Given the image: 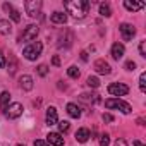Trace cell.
Returning <instances> with one entry per match:
<instances>
[{"mask_svg": "<svg viewBox=\"0 0 146 146\" xmlns=\"http://www.w3.org/2000/svg\"><path fill=\"white\" fill-rule=\"evenodd\" d=\"M81 100L83 102H93V103H96V102H100V96L96 93H91V95L84 93V95H81Z\"/></svg>", "mask_w": 146, "mask_h": 146, "instance_id": "obj_21", "label": "cell"}, {"mask_svg": "<svg viewBox=\"0 0 146 146\" xmlns=\"http://www.w3.org/2000/svg\"><path fill=\"white\" fill-rule=\"evenodd\" d=\"M100 14H102L103 17H110V16H112L110 5H108V4H100Z\"/></svg>", "mask_w": 146, "mask_h": 146, "instance_id": "obj_22", "label": "cell"}, {"mask_svg": "<svg viewBox=\"0 0 146 146\" xmlns=\"http://www.w3.org/2000/svg\"><path fill=\"white\" fill-rule=\"evenodd\" d=\"M139 53H141V57H146V41L139 43Z\"/></svg>", "mask_w": 146, "mask_h": 146, "instance_id": "obj_29", "label": "cell"}, {"mask_svg": "<svg viewBox=\"0 0 146 146\" xmlns=\"http://www.w3.org/2000/svg\"><path fill=\"white\" fill-rule=\"evenodd\" d=\"M9 105H11V93L9 91H4L2 95H0V108L5 112Z\"/></svg>", "mask_w": 146, "mask_h": 146, "instance_id": "obj_19", "label": "cell"}, {"mask_svg": "<svg viewBox=\"0 0 146 146\" xmlns=\"http://www.w3.org/2000/svg\"><path fill=\"white\" fill-rule=\"evenodd\" d=\"M67 113H69L72 119H79V117H81V108H79L76 103H69V105H67Z\"/></svg>", "mask_w": 146, "mask_h": 146, "instance_id": "obj_16", "label": "cell"}, {"mask_svg": "<svg viewBox=\"0 0 146 146\" xmlns=\"http://www.w3.org/2000/svg\"><path fill=\"white\" fill-rule=\"evenodd\" d=\"M81 58L86 62V60H88V53H86V52H81Z\"/></svg>", "mask_w": 146, "mask_h": 146, "instance_id": "obj_36", "label": "cell"}, {"mask_svg": "<svg viewBox=\"0 0 146 146\" xmlns=\"http://www.w3.org/2000/svg\"><path fill=\"white\" fill-rule=\"evenodd\" d=\"M57 124H58V131H60V132H67L69 127H70V124H69L67 120H60V122H57Z\"/></svg>", "mask_w": 146, "mask_h": 146, "instance_id": "obj_25", "label": "cell"}, {"mask_svg": "<svg viewBox=\"0 0 146 146\" xmlns=\"http://www.w3.org/2000/svg\"><path fill=\"white\" fill-rule=\"evenodd\" d=\"M12 33V26H11V23L9 21H5V19H0V35H11Z\"/></svg>", "mask_w": 146, "mask_h": 146, "instance_id": "obj_20", "label": "cell"}, {"mask_svg": "<svg viewBox=\"0 0 146 146\" xmlns=\"http://www.w3.org/2000/svg\"><path fill=\"white\" fill-rule=\"evenodd\" d=\"M64 5L67 12L72 14L76 19H83L90 11V2H86V0H70V2H65Z\"/></svg>", "mask_w": 146, "mask_h": 146, "instance_id": "obj_1", "label": "cell"}, {"mask_svg": "<svg viewBox=\"0 0 146 146\" xmlns=\"http://www.w3.org/2000/svg\"><path fill=\"white\" fill-rule=\"evenodd\" d=\"M132 144H134V146H144V144H143V143H141V141H134V143H132Z\"/></svg>", "mask_w": 146, "mask_h": 146, "instance_id": "obj_37", "label": "cell"}, {"mask_svg": "<svg viewBox=\"0 0 146 146\" xmlns=\"http://www.w3.org/2000/svg\"><path fill=\"white\" fill-rule=\"evenodd\" d=\"M90 137H91V134H90V131H88L86 127H81V129H78V132H76V139H78L79 143H86Z\"/></svg>", "mask_w": 146, "mask_h": 146, "instance_id": "obj_15", "label": "cell"}, {"mask_svg": "<svg viewBox=\"0 0 146 146\" xmlns=\"http://www.w3.org/2000/svg\"><path fill=\"white\" fill-rule=\"evenodd\" d=\"M50 19H52V23H55V24H65V23H67V16H65L64 12H60V11L53 12V14L50 16Z\"/></svg>", "mask_w": 146, "mask_h": 146, "instance_id": "obj_14", "label": "cell"}, {"mask_svg": "<svg viewBox=\"0 0 146 146\" xmlns=\"http://www.w3.org/2000/svg\"><path fill=\"white\" fill-rule=\"evenodd\" d=\"M38 26L36 24H29V26H26V29L23 31V35H21V41H33V40H36V36H38Z\"/></svg>", "mask_w": 146, "mask_h": 146, "instance_id": "obj_5", "label": "cell"}, {"mask_svg": "<svg viewBox=\"0 0 146 146\" xmlns=\"http://www.w3.org/2000/svg\"><path fill=\"white\" fill-rule=\"evenodd\" d=\"M86 84L90 86V88H98L100 86V81H98V78H88V81H86Z\"/></svg>", "mask_w": 146, "mask_h": 146, "instance_id": "obj_24", "label": "cell"}, {"mask_svg": "<svg viewBox=\"0 0 146 146\" xmlns=\"http://www.w3.org/2000/svg\"><path fill=\"white\" fill-rule=\"evenodd\" d=\"M17 146H26V144H17Z\"/></svg>", "mask_w": 146, "mask_h": 146, "instance_id": "obj_38", "label": "cell"}, {"mask_svg": "<svg viewBox=\"0 0 146 146\" xmlns=\"http://www.w3.org/2000/svg\"><path fill=\"white\" fill-rule=\"evenodd\" d=\"M67 74H69V78H72V79H78V78H79V69H78L76 65H70V67L67 69Z\"/></svg>", "mask_w": 146, "mask_h": 146, "instance_id": "obj_23", "label": "cell"}, {"mask_svg": "<svg viewBox=\"0 0 146 146\" xmlns=\"http://www.w3.org/2000/svg\"><path fill=\"white\" fill-rule=\"evenodd\" d=\"M108 144H110V136L108 134H103L100 137V146H108Z\"/></svg>", "mask_w": 146, "mask_h": 146, "instance_id": "obj_28", "label": "cell"}, {"mask_svg": "<svg viewBox=\"0 0 146 146\" xmlns=\"http://www.w3.org/2000/svg\"><path fill=\"white\" fill-rule=\"evenodd\" d=\"M5 67V57H4V53L0 52V69H4Z\"/></svg>", "mask_w": 146, "mask_h": 146, "instance_id": "obj_33", "label": "cell"}, {"mask_svg": "<svg viewBox=\"0 0 146 146\" xmlns=\"http://www.w3.org/2000/svg\"><path fill=\"white\" fill-rule=\"evenodd\" d=\"M95 70L98 72V74H110L112 72V67L108 65V62H105V60H96L95 62Z\"/></svg>", "mask_w": 146, "mask_h": 146, "instance_id": "obj_9", "label": "cell"}, {"mask_svg": "<svg viewBox=\"0 0 146 146\" xmlns=\"http://www.w3.org/2000/svg\"><path fill=\"white\" fill-rule=\"evenodd\" d=\"M108 93L113 95V96H125L129 93V88L124 83H113V84L108 86Z\"/></svg>", "mask_w": 146, "mask_h": 146, "instance_id": "obj_6", "label": "cell"}, {"mask_svg": "<svg viewBox=\"0 0 146 146\" xmlns=\"http://www.w3.org/2000/svg\"><path fill=\"white\" fill-rule=\"evenodd\" d=\"M38 74H40L41 78H45V76L48 74V67H46L45 64H41V65H38Z\"/></svg>", "mask_w": 146, "mask_h": 146, "instance_id": "obj_27", "label": "cell"}, {"mask_svg": "<svg viewBox=\"0 0 146 146\" xmlns=\"http://www.w3.org/2000/svg\"><path fill=\"white\" fill-rule=\"evenodd\" d=\"M5 115H7L9 119H17V117H21V115H23V105H21V103H12V105H9L7 110H5Z\"/></svg>", "mask_w": 146, "mask_h": 146, "instance_id": "obj_8", "label": "cell"}, {"mask_svg": "<svg viewBox=\"0 0 146 146\" xmlns=\"http://www.w3.org/2000/svg\"><path fill=\"white\" fill-rule=\"evenodd\" d=\"M46 139H48V144H53V146H62L64 144V137H62L60 132H50L46 136Z\"/></svg>", "mask_w": 146, "mask_h": 146, "instance_id": "obj_10", "label": "cell"}, {"mask_svg": "<svg viewBox=\"0 0 146 146\" xmlns=\"http://www.w3.org/2000/svg\"><path fill=\"white\" fill-rule=\"evenodd\" d=\"M139 90H141L143 93L146 91V74H144V72L139 76Z\"/></svg>", "mask_w": 146, "mask_h": 146, "instance_id": "obj_26", "label": "cell"}, {"mask_svg": "<svg viewBox=\"0 0 146 146\" xmlns=\"http://www.w3.org/2000/svg\"><path fill=\"white\" fill-rule=\"evenodd\" d=\"M41 50H43V45H41L40 41H31L28 46H24L23 55H24L28 60H36V58L41 55Z\"/></svg>", "mask_w": 146, "mask_h": 146, "instance_id": "obj_2", "label": "cell"}, {"mask_svg": "<svg viewBox=\"0 0 146 146\" xmlns=\"http://www.w3.org/2000/svg\"><path fill=\"white\" fill-rule=\"evenodd\" d=\"M103 122H113V115H110V113H103Z\"/></svg>", "mask_w": 146, "mask_h": 146, "instance_id": "obj_31", "label": "cell"}, {"mask_svg": "<svg viewBox=\"0 0 146 146\" xmlns=\"http://www.w3.org/2000/svg\"><path fill=\"white\" fill-rule=\"evenodd\" d=\"M105 107L110 108V110H120L122 113H131V110H132L131 105L127 102L120 100V98H110V100H107L105 102Z\"/></svg>", "mask_w": 146, "mask_h": 146, "instance_id": "obj_3", "label": "cell"}, {"mask_svg": "<svg viewBox=\"0 0 146 146\" xmlns=\"http://www.w3.org/2000/svg\"><path fill=\"white\" fill-rule=\"evenodd\" d=\"M113 146H127V143H125V139H117Z\"/></svg>", "mask_w": 146, "mask_h": 146, "instance_id": "obj_34", "label": "cell"}, {"mask_svg": "<svg viewBox=\"0 0 146 146\" xmlns=\"http://www.w3.org/2000/svg\"><path fill=\"white\" fill-rule=\"evenodd\" d=\"M52 62H53V65H60V58H58L57 55H55V57L52 58Z\"/></svg>", "mask_w": 146, "mask_h": 146, "instance_id": "obj_35", "label": "cell"}, {"mask_svg": "<svg viewBox=\"0 0 146 146\" xmlns=\"http://www.w3.org/2000/svg\"><path fill=\"white\" fill-rule=\"evenodd\" d=\"M19 84H21V88H23V90L29 91V90H33V78H31V76H28V74H24V76H21V78H19Z\"/></svg>", "mask_w": 146, "mask_h": 146, "instance_id": "obj_12", "label": "cell"}, {"mask_svg": "<svg viewBox=\"0 0 146 146\" xmlns=\"http://www.w3.org/2000/svg\"><path fill=\"white\" fill-rule=\"evenodd\" d=\"M24 9H26V14L29 17H38L40 11H41V2L40 0H28L24 4Z\"/></svg>", "mask_w": 146, "mask_h": 146, "instance_id": "obj_4", "label": "cell"}, {"mask_svg": "<svg viewBox=\"0 0 146 146\" xmlns=\"http://www.w3.org/2000/svg\"><path fill=\"white\" fill-rule=\"evenodd\" d=\"M4 11H7L9 14H11V17H12V21L14 23H19L21 21V16H19V11H16L11 4H4Z\"/></svg>", "mask_w": 146, "mask_h": 146, "instance_id": "obj_17", "label": "cell"}, {"mask_svg": "<svg viewBox=\"0 0 146 146\" xmlns=\"http://www.w3.org/2000/svg\"><path fill=\"white\" fill-rule=\"evenodd\" d=\"M120 35H122V38H124V41H131L134 36H136V28L132 26V24H127V23H124V24H120Z\"/></svg>", "mask_w": 146, "mask_h": 146, "instance_id": "obj_7", "label": "cell"}, {"mask_svg": "<svg viewBox=\"0 0 146 146\" xmlns=\"http://www.w3.org/2000/svg\"><path fill=\"white\" fill-rule=\"evenodd\" d=\"M124 7L127 9V11H141L143 7H144V2H131V0H125L124 2Z\"/></svg>", "mask_w": 146, "mask_h": 146, "instance_id": "obj_18", "label": "cell"}, {"mask_svg": "<svg viewBox=\"0 0 146 146\" xmlns=\"http://www.w3.org/2000/svg\"><path fill=\"white\" fill-rule=\"evenodd\" d=\"M125 69H127V70H134V69H136V64H134L132 60H129V62H125Z\"/></svg>", "mask_w": 146, "mask_h": 146, "instance_id": "obj_30", "label": "cell"}, {"mask_svg": "<svg viewBox=\"0 0 146 146\" xmlns=\"http://www.w3.org/2000/svg\"><path fill=\"white\" fill-rule=\"evenodd\" d=\"M124 52H125V48H124V45L122 43H113L112 45V57L115 58V60H119V58H122L124 57Z\"/></svg>", "mask_w": 146, "mask_h": 146, "instance_id": "obj_11", "label": "cell"}, {"mask_svg": "<svg viewBox=\"0 0 146 146\" xmlns=\"http://www.w3.org/2000/svg\"><path fill=\"white\" fill-rule=\"evenodd\" d=\"M35 146H50V144H48L46 141H41V139H36V141H35Z\"/></svg>", "mask_w": 146, "mask_h": 146, "instance_id": "obj_32", "label": "cell"}, {"mask_svg": "<svg viewBox=\"0 0 146 146\" xmlns=\"http://www.w3.org/2000/svg\"><path fill=\"white\" fill-rule=\"evenodd\" d=\"M57 122H58L57 108H55V107H50V108L46 110V124H48V125H53V124H57Z\"/></svg>", "mask_w": 146, "mask_h": 146, "instance_id": "obj_13", "label": "cell"}]
</instances>
